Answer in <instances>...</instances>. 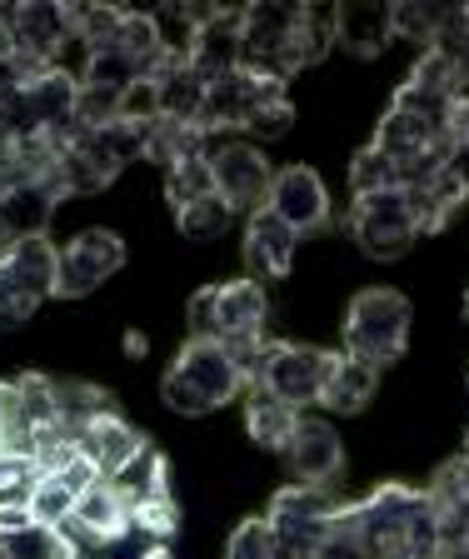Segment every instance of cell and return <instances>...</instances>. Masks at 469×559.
<instances>
[{
    "instance_id": "1",
    "label": "cell",
    "mask_w": 469,
    "mask_h": 559,
    "mask_svg": "<svg viewBox=\"0 0 469 559\" xmlns=\"http://www.w3.org/2000/svg\"><path fill=\"white\" fill-rule=\"evenodd\" d=\"M265 285L255 280H225V285H205L190 295V340H215V345L234 349V360L245 370V384L255 374V355L265 345Z\"/></svg>"
},
{
    "instance_id": "2",
    "label": "cell",
    "mask_w": 469,
    "mask_h": 559,
    "mask_svg": "<svg viewBox=\"0 0 469 559\" xmlns=\"http://www.w3.org/2000/svg\"><path fill=\"white\" fill-rule=\"evenodd\" d=\"M234 395H245V370L234 360V349L215 340H185L160 380V400L176 415H211Z\"/></svg>"
},
{
    "instance_id": "3",
    "label": "cell",
    "mask_w": 469,
    "mask_h": 559,
    "mask_svg": "<svg viewBox=\"0 0 469 559\" xmlns=\"http://www.w3.org/2000/svg\"><path fill=\"white\" fill-rule=\"evenodd\" d=\"M405 345H410V300L385 285L354 295L350 314H345V355L385 370L405 355Z\"/></svg>"
},
{
    "instance_id": "4",
    "label": "cell",
    "mask_w": 469,
    "mask_h": 559,
    "mask_svg": "<svg viewBox=\"0 0 469 559\" xmlns=\"http://www.w3.org/2000/svg\"><path fill=\"white\" fill-rule=\"evenodd\" d=\"M46 300H56V245L46 235L15 240L0 255V330L25 325Z\"/></svg>"
},
{
    "instance_id": "5",
    "label": "cell",
    "mask_w": 469,
    "mask_h": 559,
    "mask_svg": "<svg viewBox=\"0 0 469 559\" xmlns=\"http://www.w3.org/2000/svg\"><path fill=\"white\" fill-rule=\"evenodd\" d=\"M329 360L335 349H315V345H290V340H265L255 355V374L250 384L255 390H270L275 400L285 405L305 409V405H320V390H325V374H329ZM245 384V390H250Z\"/></svg>"
},
{
    "instance_id": "6",
    "label": "cell",
    "mask_w": 469,
    "mask_h": 559,
    "mask_svg": "<svg viewBox=\"0 0 469 559\" xmlns=\"http://www.w3.org/2000/svg\"><path fill=\"white\" fill-rule=\"evenodd\" d=\"M280 100H290V95H285V81H270V75H255V70L234 66L230 75L211 81V95H205V110H200L195 126L211 140H220L225 130H250Z\"/></svg>"
},
{
    "instance_id": "7",
    "label": "cell",
    "mask_w": 469,
    "mask_h": 559,
    "mask_svg": "<svg viewBox=\"0 0 469 559\" xmlns=\"http://www.w3.org/2000/svg\"><path fill=\"white\" fill-rule=\"evenodd\" d=\"M350 235L370 260L389 265L399 260L405 250L414 245V215H410V200L405 190H375V195H354V210H350Z\"/></svg>"
},
{
    "instance_id": "8",
    "label": "cell",
    "mask_w": 469,
    "mask_h": 559,
    "mask_svg": "<svg viewBox=\"0 0 469 559\" xmlns=\"http://www.w3.org/2000/svg\"><path fill=\"white\" fill-rule=\"evenodd\" d=\"M125 265V240L116 230H81L56 250V300H81L100 290Z\"/></svg>"
},
{
    "instance_id": "9",
    "label": "cell",
    "mask_w": 469,
    "mask_h": 559,
    "mask_svg": "<svg viewBox=\"0 0 469 559\" xmlns=\"http://www.w3.org/2000/svg\"><path fill=\"white\" fill-rule=\"evenodd\" d=\"M211 175H215V195L230 210H250V215H255V210L270 205L275 170L255 145H240V140L220 145V151L211 155Z\"/></svg>"
},
{
    "instance_id": "10",
    "label": "cell",
    "mask_w": 469,
    "mask_h": 559,
    "mask_svg": "<svg viewBox=\"0 0 469 559\" xmlns=\"http://www.w3.org/2000/svg\"><path fill=\"white\" fill-rule=\"evenodd\" d=\"M270 210L290 225L294 235L305 230H325L329 225V195H325V180H320L310 165H290V170L275 175L270 186Z\"/></svg>"
},
{
    "instance_id": "11",
    "label": "cell",
    "mask_w": 469,
    "mask_h": 559,
    "mask_svg": "<svg viewBox=\"0 0 469 559\" xmlns=\"http://www.w3.org/2000/svg\"><path fill=\"white\" fill-rule=\"evenodd\" d=\"M285 465L294 485H335L345 469V444L325 419H300L294 440L285 444Z\"/></svg>"
},
{
    "instance_id": "12",
    "label": "cell",
    "mask_w": 469,
    "mask_h": 559,
    "mask_svg": "<svg viewBox=\"0 0 469 559\" xmlns=\"http://www.w3.org/2000/svg\"><path fill=\"white\" fill-rule=\"evenodd\" d=\"M294 245H300V235H294L270 205L255 210V215H250V230H245L250 280H255V285H265V280H285L290 265H294Z\"/></svg>"
},
{
    "instance_id": "13",
    "label": "cell",
    "mask_w": 469,
    "mask_h": 559,
    "mask_svg": "<svg viewBox=\"0 0 469 559\" xmlns=\"http://www.w3.org/2000/svg\"><path fill=\"white\" fill-rule=\"evenodd\" d=\"M329 31H335V46H345L360 60H375L395 40V21H389L385 0H345L329 11Z\"/></svg>"
},
{
    "instance_id": "14",
    "label": "cell",
    "mask_w": 469,
    "mask_h": 559,
    "mask_svg": "<svg viewBox=\"0 0 469 559\" xmlns=\"http://www.w3.org/2000/svg\"><path fill=\"white\" fill-rule=\"evenodd\" d=\"M75 444H81V454L100 469V479H116L151 440H145L135 425H125L120 415H106V419H95V425H85V430L75 435Z\"/></svg>"
},
{
    "instance_id": "15",
    "label": "cell",
    "mask_w": 469,
    "mask_h": 559,
    "mask_svg": "<svg viewBox=\"0 0 469 559\" xmlns=\"http://www.w3.org/2000/svg\"><path fill=\"white\" fill-rule=\"evenodd\" d=\"M240 25H245V5H220L205 31L195 35V50H190V66L205 75V81H220L240 66Z\"/></svg>"
},
{
    "instance_id": "16",
    "label": "cell",
    "mask_w": 469,
    "mask_h": 559,
    "mask_svg": "<svg viewBox=\"0 0 469 559\" xmlns=\"http://www.w3.org/2000/svg\"><path fill=\"white\" fill-rule=\"evenodd\" d=\"M155 81V100H160V116L165 120H185L195 126L200 110H205V95H211V81L200 75L190 60H165L160 70L151 75Z\"/></svg>"
},
{
    "instance_id": "17",
    "label": "cell",
    "mask_w": 469,
    "mask_h": 559,
    "mask_svg": "<svg viewBox=\"0 0 469 559\" xmlns=\"http://www.w3.org/2000/svg\"><path fill=\"white\" fill-rule=\"evenodd\" d=\"M405 200H410L414 230L430 235V230H445V225L455 221L459 205L469 200V190H465V180H459V175L445 165V170H434L430 180H420V186L405 190Z\"/></svg>"
},
{
    "instance_id": "18",
    "label": "cell",
    "mask_w": 469,
    "mask_h": 559,
    "mask_svg": "<svg viewBox=\"0 0 469 559\" xmlns=\"http://www.w3.org/2000/svg\"><path fill=\"white\" fill-rule=\"evenodd\" d=\"M375 384H380V370L375 365L354 360V355H335L329 360V374H325V390H320V405H329L335 415H360L370 400H375Z\"/></svg>"
},
{
    "instance_id": "19",
    "label": "cell",
    "mask_w": 469,
    "mask_h": 559,
    "mask_svg": "<svg viewBox=\"0 0 469 559\" xmlns=\"http://www.w3.org/2000/svg\"><path fill=\"white\" fill-rule=\"evenodd\" d=\"M300 419L305 415L294 405H285V400H275L270 390H255V384L245 390V430L260 450L285 454V444H290L294 430H300Z\"/></svg>"
},
{
    "instance_id": "20",
    "label": "cell",
    "mask_w": 469,
    "mask_h": 559,
    "mask_svg": "<svg viewBox=\"0 0 469 559\" xmlns=\"http://www.w3.org/2000/svg\"><path fill=\"white\" fill-rule=\"evenodd\" d=\"M56 205H60V190L36 186V180H21V186H11L0 195V221L11 225L15 240H31V235H46Z\"/></svg>"
},
{
    "instance_id": "21",
    "label": "cell",
    "mask_w": 469,
    "mask_h": 559,
    "mask_svg": "<svg viewBox=\"0 0 469 559\" xmlns=\"http://www.w3.org/2000/svg\"><path fill=\"white\" fill-rule=\"evenodd\" d=\"M56 415H60V425H65L71 435H81L85 425H95V419L120 415V400L110 395V390H100V384L56 380Z\"/></svg>"
},
{
    "instance_id": "22",
    "label": "cell",
    "mask_w": 469,
    "mask_h": 559,
    "mask_svg": "<svg viewBox=\"0 0 469 559\" xmlns=\"http://www.w3.org/2000/svg\"><path fill=\"white\" fill-rule=\"evenodd\" d=\"M110 485H116V495L125 504H141V500H176V495H170V465H165V454L155 450V444H145L141 454H135V460H130L125 469H120L116 479H110Z\"/></svg>"
},
{
    "instance_id": "23",
    "label": "cell",
    "mask_w": 469,
    "mask_h": 559,
    "mask_svg": "<svg viewBox=\"0 0 469 559\" xmlns=\"http://www.w3.org/2000/svg\"><path fill=\"white\" fill-rule=\"evenodd\" d=\"M180 535V504L176 500H141L130 504V535L125 545H176Z\"/></svg>"
},
{
    "instance_id": "24",
    "label": "cell",
    "mask_w": 469,
    "mask_h": 559,
    "mask_svg": "<svg viewBox=\"0 0 469 559\" xmlns=\"http://www.w3.org/2000/svg\"><path fill=\"white\" fill-rule=\"evenodd\" d=\"M0 549H5V559H91L71 545V535L60 524H31V530L11 535Z\"/></svg>"
},
{
    "instance_id": "25",
    "label": "cell",
    "mask_w": 469,
    "mask_h": 559,
    "mask_svg": "<svg viewBox=\"0 0 469 559\" xmlns=\"http://www.w3.org/2000/svg\"><path fill=\"white\" fill-rule=\"evenodd\" d=\"M176 221H180V235H185V240H215V235L230 230L234 210L211 190V195H200V200H190V205H180Z\"/></svg>"
},
{
    "instance_id": "26",
    "label": "cell",
    "mask_w": 469,
    "mask_h": 559,
    "mask_svg": "<svg viewBox=\"0 0 469 559\" xmlns=\"http://www.w3.org/2000/svg\"><path fill=\"white\" fill-rule=\"evenodd\" d=\"M215 190V175H211V155H185V160H176L170 170H165V200L170 205H190V200L211 195Z\"/></svg>"
},
{
    "instance_id": "27",
    "label": "cell",
    "mask_w": 469,
    "mask_h": 559,
    "mask_svg": "<svg viewBox=\"0 0 469 559\" xmlns=\"http://www.w3.org/2000/svg\"><path fill=\"white\" fill-rule=\"evenodd\" d=\"M389 21H395V40H414V46L430 50L440 25H445V11H440V5H424V0H395V5H389Z\"/></svg>"
},
{
    "instance_id": "28",
    "label": "cell",
    "mask_w": 469,
    "mask_h": 559,
    "mask_svg": "<svg viewBox=\"0 0 469 559\" xmlns=\"http://www.w3.org/2000/svg\"><path fill=\"white\" fill-rule=\"evenodd\" d=\"M75 495L71 485H60L56 475H40L36 485L25 489V504H31V514H36V524H65L75 514Z\"/></svg>"
},
{
    "instance_id": "29",
    "label": "cell",
    "mask_w": 469,
    "mask_h": 559,
    "mask_svg": "<svg viewBox=\"0 0 469 559\" xmlns=\"http://www.w3.org/2000/svg\"><path fill=\"white\" fill-rule=\"evenodd\" d=\"M350 190L354 195H375V190H399L395 186V165L375 151V145H364L350 165Z\"/></svg>"
},
{
    "instance_id": "30",
    "label": "cell",
    "mask_w": 469,
    "mask_h": 559,
    "mask_svg": "<svg viewBox=\"0 0 469 559\" xmlns=\"http://www.w3.org/2000/svg\"><path fill=\"white\" fill-rule=\"evenodd\" d=\"M230 559H280V539H275L270 520H245L230 535Z\"/></svg>"
},
{
    "instance_id": "31",
    "label": "cell",
    "mask_w": 469,
    "mask_h": 559,
    "mask_svg": "<svg viewBox=\"0 0 469 559\" xmlns=\"http://www.w3.org/2000/svg\"><path fill=\"white\" fill-rule=\"evenodd\" d=\"M40 479L36 460L25 450H0V500H11V495H25V489Z\"/></svg>"
},
{
    "instance_id": "32",
    "label": "cell",
    "mask_w": 469,
    "mask_h": 559,
    "mask_svg": "<svg viewBox=\"0 0 469 559\" xmlns=\"http://www.w3.org/2000/svg\"><path fill=\"white\" fill-rule=\"evenodd\" d=\"M310 559H370V555H364V545L350 535V530H345L340 520H329V535L320 539Z\"/></svg>"
},
{
    "instance_id": "33",
    "label": "cell",
    "mask_w": 469,
    "mask_h": 559,
    "mask_svg": "<svg viewBox=\"0 0 469 559\" xmlns=\"http://www.w3.org/2000/svg\"><path fill=\"white\" fill-rule=\"evenodd\" d=\"M36 524V514H31V504H25V495H11V500H0V545L11 535H21V530H31Z\"/></svg>"
},
{
    "instance_id": "34",
    "label": "cell",
    "mask_w": 469,
    "mask_h": 559,
    "mask_svg": "<svg viewBox=\"0 0 469 559\" xmlns=\"http://www.w3.org/2000/svg\"><path fill=\"white\" fill-rule=\"evenodd\" d=\"M449 170L465 180V190H469V140H459L455 151H449Z\"/></svg>"
},
{
    "instance_id": "35",
    "label": "cell",
    "mask_w": 469,
    "mask_h": 559,
    "mask_svg": "<svg viewBox=\"0 0 469 559\" xmlns=\"http://www.w3.org/2000/svg\"><path fill=\"white\" fill-rule=\"evenodd\" d=\"M145 349H151V340H145V330H130V335H125V355H130V360H141Z\"/></svg>"
},
{
    "instance_id": "36",
    "label": "cell",
    "mask_w": 469,
    "mask_h": 559,
    "mask_svg": "<svg viewBox=\"0 0 469 559\" xmlns=\"http://www.w3.org/2000/svg\"><path fill=\"white\" fill-rule=\"evenodd\" d=\"M11 245H15V235H11V225L0 221V255H11Z\"/></svg>"
},
{
    "instance_id": "37",
    "label": "cell",
    "mask_w": 469,
    "mask_h": 559,
    "mask_svg": "<svg viewBox=\"0 0 469 559\" xmlns=\"http://www.w3.org/2000/svg\"><path fill=\"white\" fill-rule=\"evenodd\" d=\"M465 314H469V295H465Z\"/></svg>"
},
{
    "instance_id": "38",
    "label": "cell",
    "mask_w": 469,
    "mask_h": 559,
    "mask_svg": "<svg viewBox=\"0 0 469 559\" xmlns=\"http://www.w3.org/2000/svg\"><path fill=\"white\" fill-rule=\"evenodd\" d=\"M465 454H469V435H465Z\"/></svg>"
},
{
    "instance_id": "39",
    "label": "cell",
    "mask_w": 469,
    "mask_h": 559,
    "mask_svg": "<svg viewBox=\"0 0 469 559\" xmlns=\"http://www.w3.org/2000/svg\"><path fill=\"white\" fill-rule=\"evenodd\" d=\"M0 559H5V549H0Z\"/></svg>"
},
{
    "instance_id": "40",
    "label": "cell",
    "mask_w": 469,
    "mask_h": 559,
    "mask_svg": "<svg viewBox=\"0 0 469 559\" xmlns=\"http://www.w3.org/2000/svg\"><path fill=\"white\" fill-rule=\"evenodd\" d=\"M399 559H405V555H399Z\"/></svg>"
}]
</instances>
